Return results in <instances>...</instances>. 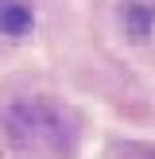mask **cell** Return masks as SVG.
I'll return each instance as SVG.
<instances>
[{"mask_svg":"<svg viewBox=\"0 0 155 159\" xmlns=\"http://www.w3.org/2000/svg\"><path fill=\"white\" fill-rule=\"evenodd\" d=\"M4 128L16 148L23 152H66L70 128L62 113L46 101H16L4 109Z\"/></svg>","mask_w":155,"mask_h":159,"instance_id":"1","label":"cell"},{"mask_svg":"<svg viewBox=\"0 0 155 159\" xmlns=\"http://www.w3.org/2000/svg\"><path fill=\"white\" fill-rule=\"evenodd\" d=\"M31 27V8L20 0H0V31L4 35H23Z\"/></svg>","mask_w":155,"mask_h":159,"instance_id":"2","label":"cell"},{"mask_svg":"<svg viewBox=\"0 0 155 159\" xmlns=\"http://www.w3.org/2000/svg\"><path fill=\"white\" fill-rule=\"evenodd\" d=\"M151 20H155V12H151L147 4H140V0L124 4V23H128V35H132V39H147Z\"/></svg>","mask_w":155,"mask_h":159,"instance_id":"3","label":"cell"}]
</instances>
